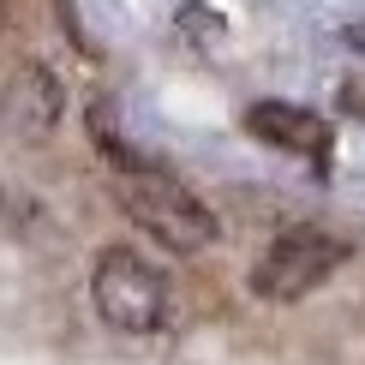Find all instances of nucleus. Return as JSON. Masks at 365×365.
<instances>
[{
    "label": "nucleus",
    "mask_w": 365,
    "mask_h": 365,
    "mask_svg": "<svg viewBox=\"0 0 365 365\" xmlns=\"http://www.w3.org/2000/svg\"><path fill=\"white\" fill-rule=\"evenodd\" d=\"M120 210H126L150 240H162V246L180 252V257L216 246V234H222L216 210H210L192 186H180L174 174H162V168L120 174Z\"/></svg>",
    "instance_id": "nucleus-1"
},
{
    "label": "nucleus",
    "mask_w": 365,
    "mask_h": 365,
    "mask_svg": "<svg viewBox=\"0 0 365 365\" xmlns=\"http://www.w3.org/2000/svg\"><path fill=\"white\" fill-rule=\"evenodd\" d=\"M90 299H96V317L120 336H156L168 324V276L132 246H108L96 257Z\"/></svg>",
    "instance_id": "nucleus-2"
},
{
    "label": "nucleus",
    "mask_w": 365,
    "mask_h": 365,
    "mask_svg": "<svg viewBox=\"0 0 365 365\" xmlns=\"http://www.w3.org/2000/svg\"><path fill=\"white\" fill-rule=\"evenodd\" d=\"M347 257H354V240L329 234V227H282L264 246V257L252 264V294L276 299V306L306 299V294H317V287L336 276Z\"/></svg>",
    "instance_id": "nucleus-3"
},
{
    "label": "nucleus",
    "mask_w": 365,
    "mask_h": 365,
    "mask_svg": "<svg viewBox=\"0 0 365 365\" xmlns=\"http://www.w3.org/2000/svg\"><path fill=\"white\" fill-rule=\"evenodd\" d=\"M246 132L264 138L269 150H282V156H312V162H324L329 144H336V132H329L324 114L299 108V102H276V96L246 108Z\"/></svg>",
    "instance_id": "nucleus-4"
},
{
    "label": "nucleus",
    "mask_w": 365,
    "mask_h": 365,
    "mask_svg": "<svg viewBox=\"0 0 365 365\" xmlns=\"http://www.w3.org/2000/svg\"><path fill=\"white\" fill-rule=\"evenodd\" d=\"M60 108H66V96H60L48 66H19L12 84H6V96H0V120L19 138H48L60 126Z\"/></svg>",
    "instance_id": "nucleus-5"
},
{
    "label": "nucleus",
    "mask_w": 365,
    "mask_h": 365,
    "mask_svg": "<svg viewBox=\"0 0 365 365\" xmlns=\"http://www.w3.org/2000/svg\"><path fill=\"white\" fill-rule=\"evenodd\" d=\"M180 30H197V36H204L197 48H216V42H222V19L204 12V6H180Z\"/></svg>",
    "instance_id": "nucleus-6"
},
{
    "label": "nucleus",
    "mask_w": 365,
    "mask_h": 365,
    "mask_svg": "<svg viewBox=\"0 0 365 365\" xmlns=\"http://www.w3.org/2000/svg\"><path fill=\"white\" fill-rule=\"evenodd\" d=\"M341 108L365 120V78H347V84H341Z\"/></svg>",
    "instance_id": "nucleus-7"
}]
</instances>
